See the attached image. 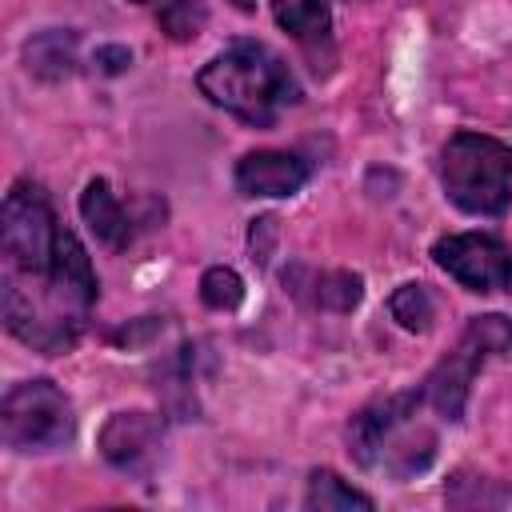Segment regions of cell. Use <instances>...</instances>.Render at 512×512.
Instances as JSON below:
<instances>
[{
	"label": "cell",
	"mask_w": 512,
	"mask_h": 512,
	"mask_svg": "<svg viewBox=\"0 0 512 512\" xmlns=\"http://www.w3.org/2000/svg\"><path fill=\"white\" fill-rule=\"evenodd\" d=\"M424 392H396L364 404L348 424V452L360 468L408 480L436 456V432L416 420Z\"/></svg>",
	"instance_id": "obj_3"
},
{
	"label": "cell",
	"mask_w": 512,
	"mask_h": 512,
	"mask_svg": "<svg viewBox=\"0 0 512 512\" xmlns=\"http://www.w3.org/2000/svg\"><path fill=\"white\" fill-rule=\"evenodd\" d=\"M312 300L328 312H352L364 296V280L356 272H320L312 276Z\"/></svg>",
	"instance_id": "obj_14"
},
{
	"label": "cell",
	"mask_w": 512,
	"mask_h": 512,
	"mask_svg": "<svg viewBox=\"0 0 512 512\" xmlns=\"http://www.w3.org/2000/svg\"><path fill=\"white\" fill-rule=\"evenodd\" d=\"M512 348V320L500 316V312H488V316H472L468 328L460 332L456 348L428 372L424 380V404H432L444 420H460L464 416V404H468V388L476 380V372L504 356Z\"/></svg>",
	"instance_id": "obj_5"
},
{
	"label": "cell",
	"mask_w": 512,
	"mask_h": 512,
	"mask_svg": "<svg viewBox=\"0 0 512 512\" xmlns=\"http://www.w3.org/2000/svg\"><path fill=\"white\" fill-rule=\"evenodd\" d=\"M196 88L208 104L232 112L252 128H272L276 116L300 100V84L288 64L260 40H236L216 52L200 68Z\"/></svg>",
	"instance_id": "obj_2"
},
{
	"label": "cell",
	"mask_w": 512,
	"mask_h": 512,
	"mask_svg": "<svg viewBox=\"0 0 512 512\" xmlns=\"http://www.w3.org/2000/svg\"><path fill=\"white\" fill-rule=\"evenodd\" d=\"M144 8H156L164 32L172 40H192L200 28H204V0H136Z\"/></svg>",
	"instance_id": "obj_15"
},
{
	"label": "cell",
	"mask_w": 512,
	"mask_h": 512,
	"mask_svg": "<svg viewBox=\"0 0 512 512\" xmlns=\"http://www.w3.org/2000/svg\"><path fill=\"white\" fill-rule=\"evenodd\" d=\"M304 180H308V164L296 152L260 148L240 156L236 164V188L244 196H292L304 188Z\"/></svg>",
	"instance_id": "obj_9"
},
{
	"label": "cell",
	"mask_w": 512,
	"mask_h": 512,
	"mask_svg": "<svg viewBox=\"0 0 512 512\" xmlns=\"http://www.w3.org/2000/svg\"><path fill=\"white\" fill-rule=\"evenodd\" d=\"M436 264L468 292H504L512 284V252L488 232H452L432 244Z\"/></svg>",
	"instance_id": "obj_7"
},
{
	"label": "cell",
	"mask_w": 512,
	"mask_h": 512,
	"mask_svg": "<svg viewBox=\"0 0 512 512\" xmlns=\"http://www.w3.org/2000/svg\"><path fill=\"white\" fill-rule=\"evenodd\" d=\"M304 504H308L312 512H348V508H364V512H372V508H376L372 496L356 492L352 484H344V480H340L336 472H328V468H316V472L308 476Z\"/></svg>",
	"instance_id": "obj_12"
},
{
	"label": "cell",
	"mask_w": 512,
	"mask_h": 512,
	"mask_svg": "<svg viewBox=\"0 0 512 512\" xmlns=\"http://www.w3.org/2000/svg\"><path fill=\"white\" fill-rule=\"evenodd\" d=\"M268 4H272L276 24H280L292 40H300L304 48L328 44V28H332L328 0H268Z\"/></svg>",
	"instance_id": "obj_11"
},
{
	"label": "cell",
	"mask_w": 512,
	"mask_h": 512,
	"mask_svg": "<svg viewBox=\"0 0 512 512\" xmlns=\"http://www.w3.org/2000/svg\"><path fill=\"white\" fill-rule=\"evenodd\" d=\"M96 304L84 244L56 220L40 184L16 180L0 208V312L8 332L56 356L80 340Z\"/></svg>",
	"instance_id": "obj_1"
},
{
	"label": "cell",
	"mask_w": 512,
	"mask_h": 512,
	"mask_svg": "<svg viewBox=\"0 0 512 512\" xmlns=\"http://www.w3.org/2000/svg\"><path fill=\"white\" fill-rule=\"evenodd\" d=\"M164 444V420L156 412H112L100 428V452L112 468L148 476Z\"/></svg>",
	"instance_id": "obj_8"
},
{
	"label": "cell",
	"mask_w": 512,
	"mask_h": 512,
	"mask_svg": "<svg viewBox=\"0 0 512 512\" xmlns=\"http://www.w3.org/2000/svg\"><path fill=\"white\" fill-rule=\"evenodd\" d=\"M76 432L72 400L52 380H24L0 404V436L16 452H48Z\"/></svg>",
	"instance_id": "obj_6"
},
{
	"label": "cell",
	"mask_w": 512,
	"mask_h": 512,
	"mask_svg": "<svg viewBox=\"0 0 512 512\" xmlns=\"http://www.w3.org/2000/svg\"><path fill=\"white\" fill-rule=\"evenodd\" d=\"M200 300H204L208 308H216V312H232V308L244 300V280H240L232 268L216 264V268H208V272L200 276Z\"/></svg>",
	"instance_id": "obj_16"
},
{
	"label": "cell",
	"mask_w": 512,
	"mask_h": 512,
	"mask_svg": "<svg viewBox=\"0 0 512 512\" xmlns=\"http://www.w3.org/2000/svg\"><path fill=\"white\" fill-rule=\"evenodd\" d=\"M388 312L408 332H428L432 320H436V304H432V296H428L424 284H400L392 292V300H388Z\"/></svg>",
	"instance_id": "obj_13"
},
{
	"label": "cell",
	"mask_w": 512,
	"mask_h": 512,
	"mask_svg": "<svg viewBox=\"0 0 512 512\" xmlns=\"http://www.w3.org/2000/svg\"><path fill=\"white\" fill-rule=\"evenodd\" d=\"M448 200L468 216H500L512 204V148L484 132H456L440 152Z\"/></svg>",
	"instance_id": "obj_4"
},
{
	"label": "cell",
	"mask_w": 512,
	"mask_h": 512,
	"mask_svg": "<svg viewBox=\"0 0 512 512\" xmlns=\"http://www.w3.org/2000/svg\"><path fill=\"white\" fill-rule=\"evenodd\" d=\"M80 216H84V224L96 232V240H104L108 248H124L128 240H132V216H128V208H124V200L112 192V184L108 180H88L84 184V192H80Z\"/></svg>",
	"instance_id": "obj_10"
}]
</instances>
